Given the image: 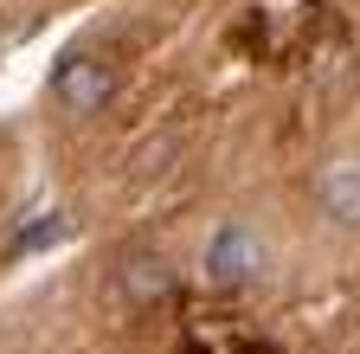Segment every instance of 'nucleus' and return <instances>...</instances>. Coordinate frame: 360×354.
Returning a JSON list of instances; mask_svg holds the SVG:
<instances>
[{
  "label": "nucleus",
  "instance_id": "nucleus-1",
  "mask_svg": "<svg viewBox=\"0 0 360 354\" xmlns=\"http://www.w3.org/2000/svg\"><path fill=\"white\" fill-rule=\"evenodd\" d=\"M264 271H270V245H264L257 226H245V219H219V226L206 232V245H200V277L212 290H251Z\"/></svg>",
  "mask_w": 360,
  "mask_h": 354
},
{
  "label": "nucleus",
  "instance_id": "nucleus-2",
  "mask_svg": "<svg viewBox=\"0 0 360 354\" xmlns=\"http://www.w3.org/2000/svg\"><path fill=\"white\" fill-rule=\"evenodd\" d=\"M110 97H116V71L103 58H90V52L58 58V71H52V103L65 116H97Z\"/></svg>",
  "mask_w": 360,
  "mask_h": 354
},
{
  "label": "nucleus",
  "instance_id": "nucleus-3",
  "mask_svg": "<svg viewBox=\"0 0 360 354\" xmlns=\"http://www.w3.org/2000/svg\"><path fill=\"white\" fill-rule=\"evenodd\" d=\"M315 206H322L328 226L360 232V148H341L315 167Z\"/></svg>",
  "mask_w": 360,
  "mask_h": 354
},
{
  "label": "nucleus",
  "instance_id": "nucleus-4",
  "mask_svg": "<svg viewBox=\"0 0 360 354\" xmlns=\"http://www.w3.org/2000/svg\"><path fill=\"white\" fill-rule=\"evenodd\" d=\"M116 284H122V296H129L135 309L167 303V296H174V264H167L161 251H129V258L116 264Z\"/></svg>",
  "mask_w": 360,
  "mask_h": 354
}]
</instances>
